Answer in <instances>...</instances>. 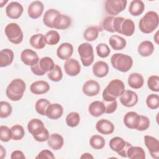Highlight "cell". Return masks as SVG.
Segmentation results:
<instances>
[{"label":"cell","instance_id":"obj_8","mask_svg":"<svg viewBox=\"0 0 159 159\" xmlns=\"http://www.w3.org/2000/svg\"><path fill=\"white\" fill-rule=\"evenodd\" d=\"M109 145L112 151L120 156L127 157V151L132 145L120 137H114L110 140Z\"/></svg>","mask_w":159,"mask_h":159},{"label":"cell","instance_id":"obj_5","mask_svg":"<svg viewBox=\"0 0 159 159\" xmlns=\"http://www.w3.org/2000/svg\"><path fill=\"white\" fill-rule=\"evenodd\" d=\"M5 34L9 41L15 45L22 42L24 37L23 32L20 26L15 22L8 24L4 29Z\"/></svg>","mask_w":159,"mask_h":159},{"label":"cell","instance_id":"obj_36","mask_svg":"<svg viewBox=\"0 0 159 159\" xmlns=\"http://www.w3.org/2000/svg\"><path fill=\"white\" fill-rule=\"evenodd\" d=\"M99 32V30L98 27L96 26L89 27L84 30L83 33V37L88 42L94 41L98 37Z\"/></svg>","mask_w":159,"mask_h":159},{"label":"cell","instance_id":"obj_26","mask_svg":"<svg viewBox=\"0 0 159 159\" xmlns=\"http://www.w3.org/2000/svg\"><path fill=\"white\" fill-rule=\"evenodd\" d=\"M128 84L133 89H140L144 84L143 76L139 73H132L128 77Z\"/></svg>","mask_w":159,"mask_h":159},{"label":"cell","instance_id":"obj_2","mask_svg":"<svg viewBox=\"0 0 159 159\" xmlns=\"http://www.w3.org/2000/svg\"><path fill=\"white\" fill-rule=\"evenodd\" d=\"M159 17L158 14L153 11L147 12L140 20L139 27L144 34L153 32L158 26Z\"/></svg>","mask_w":159,"mask_h":159},{"label":"cell","instance_id":"obj_48","mask_svg":"<svg viewBox=\"0 0 159 159\" xmlns=\"http://www.w3.org/2000/svg\"><path fill=\"white\" fill-rule=\"evenodd\" d=\"M114 16H108L106 17L102 22V27L107 32L114 33L115 32L113 29V21L114 19Z\"/></svg>","mask_w":159,"mask_h":159},{"label":"cell","instance_id":"obj_7","mask_svg":"<svg viewBox=\"0 0 159 159\" xmlns=\"http://www.w3.org/2000/svg\"><path fill=\"white\" fill-rule=\"evenodd\" d=\"M78 52L84 66H90L94 61V52L93 46L88 42L80 44L78 47Z\"/></svg>","mask_w":159,"mask_h":159},{"label":"cell","instance_id":"obj_4","mask_svg":"<svg viewBox=\"0 0 159 159\" xmlns=\"http://www.w3.org/2000/svg\"><path fill=\"white\" fill-rule=\"evenodd\" d=\"M111 63L112 67L123 73L128 71L133 65V60L128 55L122 53H116L111 57Z\"/></svg>","mask_w":159,"mask_h":159},{"label":"cell","instance_id":"obj_33","mask_svg":"<svg viewBox=\"0 0 159 159\" xmlns=\"http://www.w3.org/2000/svg\"><path fill=\"white\" fill-rule=\"evenodd\" d=\"M127 157L130 159H145L146 156L143 148L131 145L127 151Z\"/></svg>","mask_w":159,"mask_h":159},{"label":"cell","instance_id":"obj_50","mask_svg":"<svg viewBox=\"0 0 159 159\" xmlns=\"http://www.w3.org/2000/svg\"><path fill=\"white\" fill-rule=\"evenodd\" d=\"M150 126V120L148 117L140 115V122L137 128V130L143 131L146 130Z\"/></svg>","mask_w":159,"mask_h":159},{"label":"cell","instance_id":"obj_45","mask_svg":"<svg viewBox=\"0 0 159 159\" xmlns=\"http://www.w3.org/2000/svg\"><path fill=\"white\" fill-rule=\"evenodd\" d=\"M12 139L11 129L6 125L0 126V140L3 142H7Z\"/></svg>","mask_w":159,"mask_h":159},{"label":"cell","instance_id":"obj_17","mask_svg":"<svg viewBox=\"0 0 159 159\" xmlns=\"http://www.w3.org/2000/svg\"><path fill=\"white\" fill-rule=\"evenodd\" d=\"M82 91L83 93L87 96H94L99 93L100 85L96 81L89 80L84 83L82 88Z\"/></svg>","mask_w":159,"mask_h":159},{"label":"cell","instance_id":"obj_3","mask_svg":"<svg viewBox=\"0 0 159 159\" xmlns=\"http://www.w3.org/2000/svg\"><path fill=\"white\" fill-rule=\"evenodd\" d=\"M25 83L20 78H16L11 81L6 88L7 97L12 101H19L25 91Z\"/></svg>","mask_w":159,"mask_h":159},{"label":"cell","instance_id":"obj_6","mask_svg":"<svg viewBox=\"0 0 159 159\" xmlns=\"http://www.w3.org/2000/svg\"><path fill=\"white\" fill-rule=\"evenodd\" d=\"M53 59L49 57L40 58L39 62L31 66L32 72L37 76H43L47 72L50 71L55 66Z\"/></svg>","mask_w":159,"mask_h":159},{"label":"cell","instance_id":"obj_55","mask_svg":"<svg viewBox=\"0 0 159 159\" xmlns=\"http://www.w3.org/2000/svg\"><path fill=\"white\" fill-rule=\"evenodd\" d=\"M6 149L3 147L2 145L0 146V158H4L6 157Z\"/></svg>","mask_w":159,"mask_h":159},{"label":"cell","instance_id":"obj_51","mask_svg":"<svg viewBox=\"0 0 159 159\" xmlns=\"http://www.w3.org/2000/svg\"><path fill=\"white\" fill-rule=\"evenodd\" d=\"M37 159H45V158H48V159H54L55 156L53 153L48 150H43L39 153L37 155V156L35 157Z\"/></svg>","mask_w":159,"mask_h":159},{"label":"cell","instance_id":"obj_39","mask_svg":"<svg viewBox=\"0 0 159 159\" xmlns=\"http://www.w3.org/2000/svg\"><path fill=\"white\" fill-rule=\"evenodd\" d=\"M48 78L52 81H60L63 78V72L61 67L58 65H55L54 68L47 74Z\"/></svg>","mask_w":159,"mask_h":159},{"label":"cell","instance_id":"obj_23","mask_svg":"<svg viewBox=\"0 0 159 159\" xmlns=\"http://www.w3.org/2000/svg\"><path fill=\"white\" fill-rule=\"evenodd\" d=\"M71 24V18L65 14L59 13L56 17L53 22V29L65 30L68 29Z\"/></svg>","mask_w":159,"mask_h":159},{"label":"cell","instance_id":"obj_14","mask_svg":"<svg viewBox=\"0 0 159 159\" xmlns=\"http://www.w3.org/2000/svg\"><path fill=\"white\" fill-rule=\"evenodd\" d=\"M20 60L25 65L32 66L37 64L40 59L35 51L29 48H26L21 52Z\"/></svg>","mask_w":159,"mask_h":159},{"label":"cell","instance_id":"obj_20","mask_svg":"<svg viewBox=\"0 0 159 159\" xmlns=\"http://www.w3.org/2000/svg\"><path fill=\"white\" fill-rule=\"evenodd\" d=\"M63 113V108L62 106L58 103H53L48 106L45 116L50 119L57 120L60 118Z\"/></svg>","mask_w":159,"mask_h":159},{"label":"cell","instance_id":"obj_53","mask_svg":"<svg viewBox=\"0 0 159 159\" xmlns=\"http://www.w3.org/2000/svg\"><path fill=\"white\" fill-rule=\"evenodd\" d=\"M11 159H25V157L24 153L20 150H14L11 155Z\"/></svg>","mask_w":159,"mask_h":159},{"label":"cell","instance_id":"obj_34","mask_svg":"<svg viewBox=\"0 0 159 159\" xmlns=\"http://www.w3.org/2000/svg\"><path fill=\"white\" fill-rule=\"evenodd\" d=\"M29 43L32 47L36 49L43 48L47 44L45 35L42 34H37L31 36Z\"/></svg>","mask_w":159,"mask_h":159},{"label":"cell","instance_id":"obj_42","mask_svg":"<svg viewBox=\"0 0 159 159\" xmlns=\"http://www.w3.org/2000/svg\"><path fill=\"white\" fill-rule=\"evenodd\" d=\"M12 139L14 140H20L22 139L25 135V131L24 127L19 125L16 124L13 125L11 128Z\"/></svg>","mask_w":159,"mask_h":159},{"label":"cell","instance_id":"obj_11","mask_svg":"<svg viewBox=\"0 0 159 159\" xmlns=\"http://www.w3.org/2000/svg\"><path fill=\"white\" fill-rule=\"evenodd\" d=\"M24 11L23 6L18 2L12 1L9 3L6 7V14L12 19H19Z\"/></svg>","mask_w":159,"mask_h":159},{"label":"cell","instance_id":"obj_32","mask_svg":"<svg viewBox=\"0 0 159 159\" xmlns=\"http://www.w3.org/2000/svg\"><path fill=\"white\" fill-rule=\"evenodd\" d=\"M109 43L114 50H121L124 49L127 44L125 39L117 35H112L109 37Z\"/></svg>","mask_w":159,"mask_h":159},{"label":"cell","instance_id":"obj_21","mask_svg":"<svg viewBox=\"0 0 159 159\" xmlns=\"http://www.w3.org/2000/svg\"><path fill=\"white\" fill-rule=\"evenodd\" d=\"M73 53V45L68 42L60 45L57 50V55L61 60H67L71 57Z\"/></svg>","mask_w":159,"mask_h":159},{"label":"cell","instance_id":"obj_24","mask_svg":"<svg viewBox=\"0 0 159 159\" xmlns=\"http://www.w3.org/2000/svg\"><path fill=\"white\" fill-rule=\"evenodd\" d=\"M93 74L98 78H103L109 73V66L104 61H98L94 63L92 67Z\"/></svg>","mask_w":159,"mask_h":159},{"label":"cell","instance_id":"obj_41","mask_svg":"<svg viewBox=\"0 0 159 159\" xmlns=\"http://www.w3.org/2000/svg\"><path fill=\"white\" fill-rule=\"evenodd\" d=\"M66 123L70 127H76L80 122V116L78 112H71L68 114L65 119Z\"/></svg>","mask_w":159,"mask_h":159},{"label":"cell","instance_id":"obj_44","mask_svg":"<svg viewBox=\"0 0 159 159\" xmlns=\"http://www.w3.org/2000/svg\"><path fill=\"white\" fill-rule=\"evenodd\" d=\"M146 104L150 109H157L159 107V96L156 94H149L146 99Z\"/></svg>","mask_w":159,"mask_h":159},{"label":"cell","instance_id":"obj_12","mask_svg":"<svg viewBox=\"0 0 159 159\" xmlns=\"http://www.w3.org/2000/svg\"><path fill=\"white\" fill-rule=\"evenodd\" d=\"M139 98L137 93L132 90H125L120 96L121 104L127 107L134 106L138 102Z\"/></svg>","mask_w":159,"mask_h":159},{"label":"cell","instance_id":"obj_47","mask_svg":"<svg viewBox=\"0 0 159 159\" xmlns=\"http://www.w3.org/2000/svg\"><path fill=\"white\" fill-rule=\"evenodd\" d=\"M148 88L153 92L159 91V76L157 75L150 76L147 80Z\"/></svg>","mask_w":159,"mask_h":159},{"label":"cell","instance_id":"obj_54","mask_svg":"<svg viewBox=\"0 0 159 159\" xmlns=\"http://www.w3.org/2000/svg\"><path fill=\"white\" fill-rule=\"evenodd\" d=\"M80 158H81V159H89V158L93 159V158H94V157L89 153H84L80 157Z\"/></svg>","mask_w":159,"mask_h":159},{"label":"cell","instance_id":"obj_22","mask_svg":"<svg viewBox=\"0 0 159 159\" xmlns=\"http://www.w3.org/2000/svg\"><path fill=\"white\" fill-rule=\"evenodd\" d=\"M49 84L43 80H38L32 83L30 86L32 93L35 95H40L47 93L50 90Z\"/></svg>","mask_w":159,"mask_h":159},{"label":"cell","instance_id":"obj_15","mask_svg":"<svg viewBox=\"0 0 159 159\" xmlns=\"http://www.w3.org/2000/svg\"><path fill=\"white\" fill-rule=\"evenodd\" d=\"M65 73L70 76H75L81 71V66L78 60L75 58H69L64 63Z\"/></svg>","mask_w":159,"mask_h":159},{"label":"cell","instance_id":"obj_16","mask_svg":"<svg viewBox=\"0 0 159 159\" xmlns=\"http://www.w3.org/2000/svg\"><path fill=\"white\" fill-rule=\"evenodd\" d=\"M27 129L29 132L34 137H35L42 133L46 128L43 122L39 119H32L27 124Z\"/></svg>","mask_w":159,"mask_h":159},{"label":"cell","instance_id":"obj_49","mask_svg":"<svg viewBox=\"0 0 159 159\" xmlns=\"http://www.w3.org/2000/svg\"><path fill=\"white\" fill-rule=\"evenodd\" d=\"M103 103L105 106V113L112 114L116 111L117 107V102L116 100L112 101L106 102L103 101Z\"/></svg>","mask_w":159,"mask_h":159},{"label":"cell","instance_id":"obj_29","mask_svg":"<svg viewBox=\"0 0 159 159\" xmlns=\"http://www.w3.org/2000/svg\"><path fill=\"white\" fill-rule=\"evenodd\" d=\"M139 54L143 57L150 56L154 51V45L153 43L149 40H144L138 46Z\"/></svg>","mask_w":159,"mask_h":159},{"label":"cell","instance_id":"obj_30","mask_svg":"<svg viewBox=\"0 0 159 159\" xmlns=\"http://www.w3.org/2000/svg\"><path fill=\"white\" fill-rule=\"evenodd\" d=\"M145 10V4L141 0H134L130 2L129 12L133 16L141 15Z\"/></svg>","mask_w":159,"mask_h":159},{"label":"cell","instance_id":"obj_38","mask_svg":"<svg viewBox=\"0 0 159 159\" xmlns=\"http://www.w3.org/2000/svg\"><path fill=\"white\" fill-rule=\"evenodd\" d=\"M104 139L99 135H94L89 139V144L92 148L96 150H100L105 146Z\"/></svg>","mask_w":159,"mask_h":159},{"label":"cell","instance_id":"obj_52","mask_svg":"<svg viewBox=\"0 0 159 159\" xmlns=\"http://www.w3.org/2000/svg\"><path fill=\"white\" fill-rule=\"evenodd\" d=\"M50 137V134H49V132L48 131V130L46 129L42 133H41L40 134L35 136V137H34V139L37 141V142H45V141H47L48 138Z\"/></svg>","mask_w":159,"mask_h":159},{"label":"cell","instance_id":"obj_9","mask_svg":"<svg viewBox=\"0 0 159 159\" xmlns=\"http://www.w3.org/2000/svg\"><path fill=\"white\" fill-rule=\"evenodd\" d=\"M127 3L126 0H107L105 2V9L107 14L114 16L125 9Z\"/></svg>","mask_w":159,"mask_h":159},{"label":"cell","instance_id":"obj_31","mask_svg":"<svg viewBox=\"0 0 159 159\" xmlns=\"http://www.w3.org/2000/svg\"><path fill=\"white\" fill-rule=\"evenodd\" d=\"M135 32V24L130 19L123 20L120 25V34L127 37L132 36Z\"/></svg>","mask_w":159,"mask_h":159},{"label":"cell","instance_id":"obj_27","mask_svg":"<svg viewBox=\"0 0 159 159\" xmlns=\"http://www.w3.org/2000/svg\"><path fill=\"white\" fill-rule=\"evenodd\" d=\"M47 143L48 147L53 150L61 149L64 144L63 137L58 134H52L50 135Z\"/></svg>","mask_w":159,"mask_h":159},{"label":"cell","instance_id":"obj_18","mask_svg":"<svg viewBox=\"0 0 159 159\" xmlns=\"http://www.w3.org/2000/svg\"><path fill=\"white\" fill-rule=\"evenodd\" d=\"M44 9V6L43 3L40 1H35L32 2L28 7L27 13L29 16L33 19L39 18Z\"/></svg>","mask_w":159,"mask_h":159},{"label":"cell","instance_id":"obj_13","mask_svg":"<svg viewBox=\"0 0 159 159\" xmlns=\"http://www.w3.org/2000/svg\"><path fill=\"white\" fill-rule=\"evenodd\" d=\"M123 121L127 128L137 130L140 122V115L136 112L129 111L125 114Z\"/></svg>","mask_w":159,"mask_h":159},{"label":"cell","instance_id":"obj_10","mask_svg":"<svg viewBox=\"0 0 159 159\" xmlns=\"http://www.w3.org/2000/svg\"><path fill=\"white\" fill-rule=\"evenodd\" d=\"M144 142L153 158L158 159L159 157V142L157 139L150 135H145Z\"/></svg>","mask_w":159,"mask_h":159},{"label":"cell","instance_id":"obj_1","mask_svg":"<svg viewBox=\"0 0 159 159\" xmlns=\"http://www.w3.org/2000/svg\"><path fill=\"white\" fill-rule=\"evenodd\" d=\"M125 91V85L122 81L114 79L111 81L102 91L103 101L109 102L116 100Z\"/></svg>","mask_w":159,"mask_h":159},{"label":"cell","instance_id":"obj_40","mask_svg":"<svg viewBox=\"0 0 159 159\" xmlns=\"http://www.w3.org/2000/svg\"><path fill=\"white\" fill-rule=\"evenodd\" d=\"M50 104L51 103L50 102V101L48 99L42 98L36 101L35 104V109L37 112L38 114H39L40 115L45 116L46 110H47L48 106H49V104Z\"/></svg>","mask_w":159,"mask_h":159},{"label":"cell","instance_id":"obj_19","mask_svg":"<svg viewBox=\"0 0 159 159\" xmlns=\"http://www.w3.org/2000/svg\"><path fill=\"white\" fill-rule=\"evenodd\" d=\"M96 129L101 134L109 135L114 132V125L113 123L110 120L102 119L96 122Z\"/></svg>","mask_w":159,"mask_h":159},{"label":"cell","instance_id":"obj_25","mask_svg":"<svg viewBox=\"0 0 159 159\" xmlns=\"http://www.w3.org/2000/svg\"><path fill=\"white\" fill-rule=\"evenodd\" d=\"M89 113L93 117H98L105 113V106L102 101H94L88 107Z\"/></svg>","mask_w":159,"mask_h":159},{"label":"cell","instance_id":"obj_28","mask_svg":"<svg viewBox=\"0 0 159 159\" xmlns=\"http://www.w3.org/2000/svg\"><path fill=\"white\" fill-rule=\"evenodd\" d=\"M14 53L9 48H4L0 52V66L6 67L10 65L14 60Z\"/></svg>","mask_w":159,"mask_h":159},{"label":"cell","instance_id":"obj_57","mask_svg":"<svg viewBox=\"0 0 159 159\" xmlns=\"http://www.w3.org/2000/svg\"><path fill=\"white\" fill-rule=\"evenodd\" d=\"M8 2V1H5V0H3V1H0V7H2L7 2Z\"/></svg>","mask_w":159,"mask_h":159},{"label":"cell","instance_id":"obj_46","mask_svg":"<svg viewBox=\"0 0 159 159\" xmlns=\"http://www.w3.org/2000/svg\"><path fill=\"white\" fill-rule=\"evenodd\" d=\"M96 50L97 55L99 57L102 58L107 57L111 53V50L108 47V45L104 43H99L96 46Z\"/></svg>","mask_w":159,"mask_h":159},{"label":"cell","instance_id":"obj_43","mask_svg":"<svg viewBox=\"0 0 159 159\" xmlns=\"http://www.w3.org/2000/svg\"><path fill=\"white\" fill-rule=\"evenodd\" d=\"M12 111L11 105L7 101H2L0 102V117L6 118L9 117Z\"/></svg>","mask_w":159,"mask_h":159},{"label":"cell","instance_id":"obj_37","mask_svg":"<svg viewBox=\"0 0 159 159\" xmlns=\"http://www.w3.org/2000/svg\"><path fill=\"white\" fill-rule=\"evenodd\" d=\"M45 38L47 44L49 45H55L59 42L60 35L57 31L51 30L46 33L45 35Z\"/></svg>","mask_w":159,"mask_h":159},{"label":"cell","instance_id":"obj_35","mask_svg":"<svg viewBox=\"0 0 159 159\" xmlns=\"http://www.w3.org/2000/svg\"><path fill=\"white\" fill-rule=\"evenodd\" d=\"M60 12L55 9H49L45 11L43 16V22L48 27L53 28V22Z\"/></svg>","mask_w":159,"mask_h":159},{"label":"cell","instance_id":"obj_56","mask_svg":"<svg viewBox=\"0 0 159 159\" xmlns=\"http://www.w3.org/2000/svg\"><path fill=\"white\" fill-rule=\"evenodd\" d=\"M153 39L156 42L157 44H158V31H157L155 34L154 35V37H153Z\"/></svg>","mask_w":159,"mask_h":159}]
</instances>
